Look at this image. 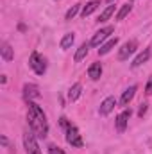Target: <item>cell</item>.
<instances>
[{
    "mask_svg": "<svg viewBox=\"0 0 152 154\" xmlns=\"http://www.w3.org/2000/svg\"><path fill=\"white\" fill-rule=\"evenodd\" d=\"M27 122L31 125V131L38 136V138H45L48 134V122H47V116L43 113L41 106L32 102V100H27Z\"/></svg>",
    "mask_w": 152,
    "mask_h": 154,
    "instance_id": "cell-1",
    "label": "cell"
},
{
    "mask_svg": "<svg viewBox=\"0 0 152 154\" xmlns=\"http://www.w3.org/2000/svg\"><path fill=\"white\" fill-rule=\"evenodd\" d=\"M59 122H61V125L65 127V138H66V142H68L72 147H82V138H81V134H79V129H77L68 118H65V116H61Z\"/></svg>",
    "mask_w": 152,
    "mask_h": 154,
    "instance_id": "cell-2",
    "label": "cell"
},
{
    "mask_svg": "<svg viewBox=\"0 0 152 154\" xmlns=\"http://www.w3.org/2000/svg\"><path fill=\"white\" fill-rule=\"evenodd\" d=\"M23 147L27 154H41L38 142H36V134L34 133H25L23 134Z\"/></svg>",
    "mask_w": 152,
    "mask_h": 154,
    "instance_id": "cell-3",
    "label": "cell"
},
{
    "mask_svg": "<svg viewBox=\"0 0 152 154\" xmlns=\"http://www.w3.org/2000/svg\"><path fill=\"white\" fill-rule=\"evenodd\" d=\"M136 48H138V41H136V39L125 41V43L122 45V48L118 50V59H120V61L129 59V56H132V54L136 52Z\"/></svg>",
    "mask_w": 152,
    "mask_h": 154,
    "instance_id": "cell-4",
    "label": "cell"
},
{
    "mask_svg": "<svg viewBox=\"0 0 152 154\" xmlns=\"http://www.w3.org/2000/svg\"><path fill=\"white\" fill-rule=\"evenodd\" d=\"M29 65H31V68L34 70V74H38V75H43V74L47 72V63H45V59L39 56L38 52H32V54H31Z\"/></svg>",
    "mask_w": 152,
    "mask_h": 154,
    "instance_id": "cell-5",
    "label": "cell"
},
{
    "mask_svg": "<svg viewBox=\"0 0 152 154\" xmlns=\"http://www.w3.org/2000/svg\"><path fill=\"white\" fill-rule=\"evenodd\" d=\"M113 31H114V27H104V29H100V31H97L95 32V36L91 38V43L90 45H93V47H100V43L104 41V39H108L111 34H113Z\"/></svg>",
    "mask_w": 152,
    "mask_h": 154,
    "instance_id": "cell-6",
    "label": "cell"
},
{
    "mask_svg": "<svg viewBox=\"0 0 152 154\" xmlns=\"http://www.w3.org/2000/svg\"><path fill=\"white\" fill-rule=\"evenodd\" d=\"M129 118H131V109H123L120 115L116 116V120H114V127H116V131L123 133L125 127H127V124H129Z\"/></svg>",
    "mask_w": 152,
    "mask_h": 154,
    "instance_id": "cell-7",
    "label": "cell"
},
{
    "mask_svg": "<svg viewBox=\"0 0 152 154\" xmlns=\"http://www.w3.org/2000/svg\"><path fill=\"white\" fill-rule=\"evenodd\" d=\"M41 93H39V88L36 84H25L23 86V99L25 100H32V99H39Z\"/></svg>",
    "mask_w": 152,
    "mask_h": 154,
    "instance_id": "cell-8",
    "label": "cell"
},
{
    "mask_svg": "<svg viewBox=\"0 0 152 154\" xmlns=\"http://www.w3.org/2000/svg\"><path fill=\"white\" fill-rule=\"evenodd\" d=\"M114 106H116V99H114V97H108V99H104V100H102L99 113H100V115H104V116L109 115V113L114 109Z\"/></svg>",
    "mask_w": 152,
    "mask_h": 154,
    "instance_id": "cell-9",
    "label": "cell"
},
{
    "mask_svg": "<svg viewBox=\"0 0 152 154\" xmlns=\"http://www.w3.org/2000/svg\"><path fill=\"white\" fill-rule=\"evenodd\" d=\"M149 57H150V50H149V48H143V52H140V54L134 57V61L131 63V66H132V68H138V66H141L143 63H147Z\"/></svg>",
    "mask_w": 152,
    "mask_h": 154,
    "instance_id": "cell-10",
    "label": "cell"
},
{
    "mask_svg": "<svg viewBox=\"0 0 152 154\" xmlns=\"http://www.w3.org/2000/svg\"><path fill=\"white\" fill-rule=\"evenodd\" d=\"M136 90H138V88H136L134 84H132V86H129V88H127V90H125V91L122 93L120 104H122V106H129V102H131V100L134 99V93H136Z\"/></svg>",
    "mask_w": 152,
    "mask_h": 154,
    "instance_id": "cell-11",
    "label": "cell"
},
{
    "mask_svg": "<svg viewBox=\"0 0 152 154\" xmlns=\"http://www.w3.org/2000/svg\"><path fill=\"white\" fill-rule=\"evenodd\" d=\"M88 75L91 81H99L100 75H102V65L100 63H91L90 68H88Z\"/></svg>",
    "mask_w": 152,
    "mask_h": 154,
    "instance_id": "cell-12",
    "label": "cell"
},
{
    "mask_svg": "<svg viewBox=\"0 0 152 154\" xmlns=\"http://www.w3.org/2000/svg\"><path fill=\"white\" fill-rule=\"evenodd\" d=\"M116 45H118V38H111L108 43H104V45L99 48V56H106V54H109Z\"/></svg>",
    "mask_w": 152,
    "mask_h": 154,
    "instance_id": "cell-13",
    "label": "cell"
},
{
    "mask_svg": "<svg viewBox=\"0 0 152 154\" xmlns=\"http://www.w3.org/2000/svg\"><path fill=\"white\" fill-rule=\"evenodd\" d=\"M100 5V0H91V2H88L84 7H82V11H81V14L86 18V16H90L93 11H97V7Z\"/></svg>",
    "mask_w": 152,
    "mask_h": 154,
    "instance_id": "cell-14",
    "label": "cell"
},
{
    "mask_svg": "<svg viewBox=\"0 0 152 154\" xmlns=\"http://www.w3.org/2000/svg\"><path fill=\"white\" fill-rule=\"evenodd\" d=\"M0 54H2V59L4 61H13V57H14V54H13V48H11V45L9 43H2V48H0Z\"/></svg>",
    "mask_w": 152,
    "mask_h": 154,
    "instance_id": "cell-15",
    "label": "cell"
},
{
    "mask_svg": "<svg viewBox=\"0 0 152 154\" xmlns=\"http://www.w3.org/2000/svg\"><path fill=\"white\" fill-rule=\"evenodd\" d=\"M88 48H90V45L88 43H82L79 48H77V52H75V56H74V61L75 63H79V61H82L86 56H88Z\"/></svg>",
    "mask_w": 152,
    "mask_h": 154,
    "instance_id": "cell-16",
    "label": "cell"
},
{
    "mask_svg": "<svg viewBox=\"0 0 152 154\" xmlns=\"http://www.w3.org/2000/svg\"><path fill=\"white\" fill-rule=\"evenodd\" d=\"M81 90H82V84H81V82H75V84L68 90V99H70V100H77L79 95H81Z\"/></svg>",
    "mask_w": 152,
    "mask_h": 154,
    "instance_id": "cell-17",
    "label": "cell"
},
{
    "mask_svg": "<svg viewBox=\"0 0 152 154\" xmlns=\"http://www.w3.org/2000/svg\"><path fill=\"white\" fill-rule=\"evenodd\" d=\"M74 41H75L74 32H68V34H65V36H63V39H61V48H63V50L70 48V47L74 45Z\"/></svg>",
    "mask_w": 152,
    "mask_h": 154,
    "instance_id": "cell-18",
    "label": "cell"
},
{
    "mask_svg": "<svg viewBox=\"0 0 152 154\" xmlns=\"http://www.w3.org/2000/svg\"><path fill=\"white\" fill-rule=\"evenodd\" d=\"M131 9H132V5H131L129 2H127V4H123V5L118 9V13H116V20H118V22H120V20H123V18L131 13Z\"/></svg>",
    "mask_w": 152,
    "mask_h": 154,
    "instance_id": "cell-19",
    "label": "cell"
},
{
    "mask_svg": "<svg viewBox=\"0 0 152 154\" xmlns=\"http://www.w3.org/2000/svg\"><path fill=\"white\" fill-rule=\"evenodd\" d=\"M114 13V5H108L102 13H100V16H99V20L97 22H108L109 18H111V14Z\"/></svg>",
    "mask_w": 152,
    "mask_h": 154,
    "instance_id": "cell-20",
    "label": "cell"
},
{
    "mask_svg": "<svg viewBox=\"0 0 152 154\" xmlns=\"http://www.w3.org/2000/svg\"><path fill=\"white\" fill-rule=\"evenodd\" d=\"M79 9H81V4H75V5H72V7L66 11V16H65V20H72V18L75 16L77 13H79Z\"/></svg>",
    "mask_w": 152,
    "mask_h": 154,
    "instance_id": "cell-21",
    "label": "cell"
},
{
    "mask_svg": "<svg viewBox=\"0 0 152 154\" xmlns=\"http://www.w3.org/2000/svg\"><path fill=\"white\" fill-rule=\"evenodd\" d=\"M48 154H66L63 149H59L57 145H50L48 147Z\"/></svg>",
    "mask_w": 152,
    "mask_h": 154,
    "instance_id": "cell-22",
    "label": "cell"
},
{
    "mask_svg": "<svg viewBox=\"0 0 152 154\" xmlns=\"http://www.w3.org/2000/svg\"><path fill=\"white\" fill-rule=\"evenodd\" d=\"M145 93H147V95L152 93V75L149 77V81H147V84H145Z\"/></svg>",
    "mask_w": 152,
    "mask_h": 154,
    "instance_id": "cell-23",
    "label": "cell"
},
{
    "mask_svg": "<svg viewBox=\"0 0 152 154\" xmlns=\"http://www.w3.org/2000/svg\"><path fill=\"white\" fill-rule=\"evenodd\" d=\"M147 113V104H141V108H140V111H138V115L140 116H143Z\"/></svg>",
    "mask_w": 152,
    "mask_h": 154,
    "instance_id": "cell-24",
    "label": "cell"
},
{
    "mask_svg": "<svg viewBox=\"0 0 152 154\" xmlns=\"http://www.w3.org/2000/svg\"><path fill=\"white\" fill-rule=\"evenodd\" d=\"M108 2H109V4H111V2H114V0H108Z\"/></svg>",
    "mask_w": 152,
    "mask_h": 154,
    "instance_id": "cell-25",
    "label": "cell"
}]
</instances>
